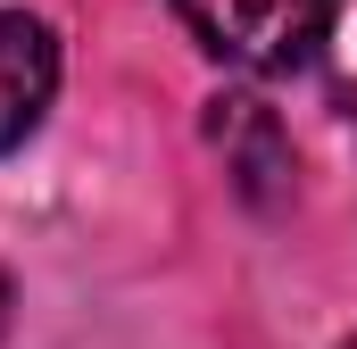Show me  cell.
<instances>
[{"instance_id":"cell-3","label":"cell","mask_w":357,"mask_h":349,"mask_svg":"<svg viewBox=\"0 0 357 349\" xmlns=\"http://www.w3.org/2000/svg\"><path fill=\"white\" fill-rule=\"evenodd\" d=\"M341 349H357V341H341Z\"/></svg>"},{"instance_id":"cell-1","label":"cell","mask_w":357,"mask_h":349,"mask_svg":"<svg viewBox=\"0 0 357 349\" xmlns=\"http://www.w3.org/2000/svg\"><path fill=\"white\" fill-rule=\"evenodd\" d=\"M175 17L191 25V42L208 59L250 67V75H282V67L316 59L341 0H175Z\"/></svg>"},{"instance_id":"cell-2","label":"cell","mask_w":357,"mask_h":349,"mask_svg":"<svg viewBox=\"0 0 357 349\" xmlns=\"http://www.w3.org/2000/svg\"><path fill=\"white\" fill-rule=\"evenodd\" d=\"M59 91V34L25 8H0V150H17Z\"/></svg>"}]
</instances>
